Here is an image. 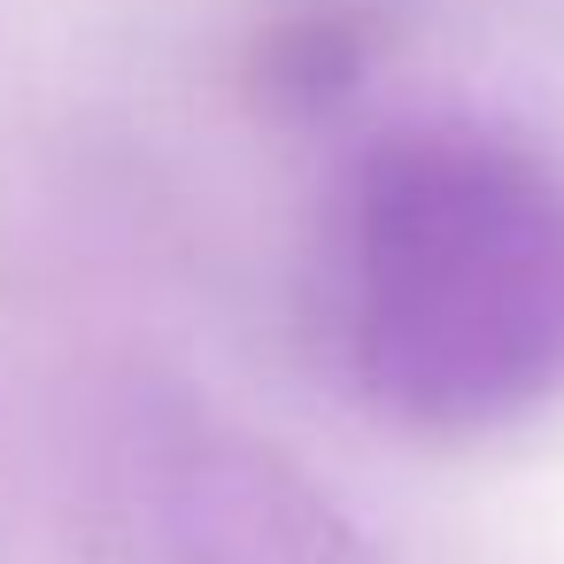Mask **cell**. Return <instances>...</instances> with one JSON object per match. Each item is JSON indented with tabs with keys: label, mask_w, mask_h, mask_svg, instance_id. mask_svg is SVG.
<instances>
[{
	"label": "cell",
	"mask_w": 564,
	"mask_h": 564,
	"mask_svg": "<svg viewBox=\"0 0 564 564\" xmlns=\"http://www.w3.org/2000/svg\"><path fill=\"white\" fill-rule=\"evenodd\" d=\"M348 364L425 433H487L564 387V171L495 132L371 155L340 232Z\"/></svg>",
	"instance_id": "cell-1"
},
{
	"label": "cell",
	"mask_w": 564,
	"mask_h": 564,
	"mask_svg": "<svg viewBox=\"0 0 564 564\" xmlns=\"http://www.w3.org/2000/svg\"><path fill=\"white\" fill-rule=\"evenodd\" d=\"M117 502L155 564H379L310 471L194 402L124 417Z\"/></svg>",
	"instance_id": "cell-2"
}]
</instances>
